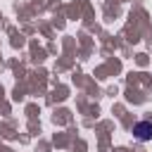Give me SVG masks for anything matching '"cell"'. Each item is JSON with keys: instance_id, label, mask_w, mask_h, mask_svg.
Segmentation results:
<instances>
[{"instance_id": "cell-1", "label": "cell", "mask_w": 152, "mask_h": 152, "mask_svg": "<svg viewBox=\"0 0 152 152\" xmlns=\"http://www.w3.org/2000/svg\"><path fill=\"white\" fill-rule=\"evenodd\" d=\"M133 135H135L140 142L152 140V121H138V124L133 126Z\"/></svg>"}]
</instances>
